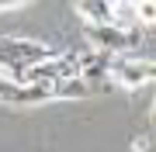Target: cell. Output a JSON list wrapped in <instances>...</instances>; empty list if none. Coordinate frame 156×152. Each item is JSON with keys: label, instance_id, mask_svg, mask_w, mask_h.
<instances>
[{"label": "cell", "instance_id": "cell-1", "mask_svg": "<svg viewBox=\"0 0 156 152\" xmlns=\"http://www.w3.org/2000/svg\"><path fill=\"white\" fill-rule=\"evenodd\" d=\"M49 56H56V49L42 45L35 38H14V35L0 38V69H7L11 79H21L28 66H35V62H42Z\"/></svg>", "mask_w": 156, "mask_h": 152}, {"label": "cell", "instance_id": "cell-2", "mask_svg": "<svg viewBox=\"0 0 156 152\" xmlns=\"http://www.w3.org/2000/svg\"><path fill=\"white\" fill-rule=\"evenodd\" d=\"M83 35L90 49L108 52V56H128V52L142 49V31L125 28V24H83Z\"/></svg>", "mask_w": 156, "mask_h": 152}, {"label": "cell", "instance_id": "cell-3", "mask_svg": "<svg viewBox=\"0 0 156 152\" xmlns=\"http://www.w3.org/2000/svg\"><path fill=\"white\" fill-rule=\"evenodd\" d=\"M115 86H125V90H139L142 83H156V62L146 59H132V56H115L111 69H108Z\"/></svg>", "mask_w": 156, "mask_h": 152}, {"label": "cell", "instance_id": "cell-4", "mask_svg": "<svg viewBox=\"0 0 156 152\" xmlns=\"http://www.w3.org/2000/svg\"><path fill=\"white\" fill-rule=\"evenodd\" d=\"M76 14L83 24H115V7L108 0H76Z\"/></svg>", "mask_w": 156, "mask_h": 152}, {"label": "cell", "instance_id": "cell-5", "mask_svg": "<svg viewBox=\"0 0 156 152\" xmlns=\"http://www.w3.org/2000/svg\"><path fill=\"white\" fill-rule=\"evenodd\" d=\"M132 17L139 24H156V0H132Z\"/></svg>", "mask_w": 156, "mask_h": 152}, {"label": "cell", "instance_id": "cell-6", "mask_svg": "<svg viewBox=\"0 0 156 152\" xmlns=\"http://www.w3.org/2000/svg\"><path fill=\"white\" fill-rule=\"evenodd\" d=\"M153 145V135H139V138H132V152H146Z\"/></svg>", "mask_w": 156, "mask_h": 152}, {"label": "cell", "instance_id": "cell-7", "mask_svg": "<svg viewBox=\"0 0 156 152\" xmlns=\"http://www.w3.org/2000/svg\"><path fill=\"white\" fill-rule=\"evenodd\" d=\"M21 4H28V0H0V11H11V7H21Z\"/></svg>", "mask_w": 156, "mask_h": 152}, {"label": "cell", "instance_id": "cell-8", "mask_svg": "<svg viewBox=\"0 0 156 152\" xmlns=\"http://www.w3.org/2000/svg\"><path fill=\"white\" fill-rule=\"evenodd\" d=\"M149 124H153V128H149V135H153V142H156V97H153V114H149Z\"/></svg>", "mask_w": 156, "mask_h": 152}]
</instances>
